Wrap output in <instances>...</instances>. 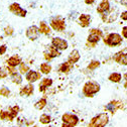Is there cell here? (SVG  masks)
I'll return each mask as SVG.
<instances>
[{"instance_id": "e575fe53", "label": "cell", "mask_w": 127, "mask_h": 127, "mask_svg": "<svg viewBox=\"0 0 127 127\" xmlns=\"http://www.w3.org/2000/svg\"><path fill=\"white\" fill-rule=\"evenodd\" d=\"M6 51H7V47H6V45H5V44L0 45V56L4 55V54L6 53Z\"/></svg>"}, {"instance_id": "ba28073f", "label": "cell", "mask_w": 127, "mask_h": 127, "mask_svg": "<svg viewBox=\"0 0 127 127\" xmlns=\"http://www.w3.org/2000/svg\"><path fill=\"white\" fill-rule=\"evenodd\" d=\"M9 10L13 14L17 15V16H20V17H25L26 16V13H27L26 10L23 9V8H21L18 3H12L9 6Z\"/></svg>"}, {"instance_id": "ac0fdd59", "label": "cell", "mask_w": 127, "mask_h": 127, "mask_svg": "<svg viewBox=\"0 0 127 127\" xmlns=\"http://www.w3.org/2000/svg\"><path fill=\"white\" fill-rule=\"evenodd\" d=\"M53 85V80L49 78H44L42 79V81L39 84V92H44L49 87Z\"/></svg>"}, {"instance_id": "d4e9b609", "label": "cell", "mask_w": 127, "mask_h": 127, "mask_svg": "<svg viewBox=\"0 0 127 127\" xmlns=\"http://www.w3.org/2000/svg\"><path fill=\"white\" fill-rule=\"evenodd\" d=\"M52 71V66L50 65V64H47V63H43L40 65V72L44 75H47L49 73H51Z\"/></svg>"}, {"instance_id": "ffe728a7", "label": "cell", "mask_w": 127, "mask_h": 127, "mask_svg": "<svg viewBox=\"0 0 127 127\" xmlns=\"http://www.w3.org/2000/svg\"><path fill=\"white\" fill-rule=\"evenodd\" d=\"M80 60V53H79L77 50H73L69 56V59H68V62H70L71 64H76L77 62H79Z\"/></svg>"}, {"instance_id": "603a6c76", "label": "cell", "mask_w": 127, "mask_h": 127, "mask_svg": "<svg viewBox=\"0 0 127 127\" xmlns=\"http://www.w3.org/2000/svg\"><path fill=\"white\" fill-rule=\"evenodd\" d=\"M47 55H49L52 59H54V58L60 57V56H61V53H60V51H59L58 49H56L54 45H51V46L49 47V51H47Z\"/></svg>"}, {"instance_id": "f546056e", "label": "cell", "mask_w": 127, "mask_h": 127, "mask_svg": "<svg viewBox=\"0 0 127 127\" xmlns=\"http://www.w3.org/2000/svg\"><path fill=\"white\" fill-rule=\"evenodd\" d=\"M100 62L99 61H92L90 64H89V66H88V69L89 70H96L97 68L100 67Z\"/></svg>"}, {"instance_id": "b9f144b4", "label": "cell", "mask_w": 127, "mask_h": 127, "mask_svg": "<svg viewBox=\"0 0 127 127\" xmlns=\"http://www.w3.org/2000/svg\"><path fill=\"white\" fill-rule=\"evenodd\" d=\"M124 88H126V89H127V81L124 83Z\"/></svg>"}, {"instance_id": "7a4b0ae2", "label": "cell", "mask_w": 127, "mask_h": 127, "mask_svg": "<svg viewBox=\"0 0 127 127\" xmlns=\"http://www.w3.org/2000/svg\"><path fill=\"white\" fill-rule=\"evenodd\" d=\"M109 122V116L107 113H100L99 115L92 118L89 127H105Z\"/></svg>"}, {"instance_id": "8992f818", "label": "cell", "mask_w": 127, "mask_h": 127, "mask_svg": "<svg viewBox=\"0 0 127 127\" xmlns=\"http://www.w3.org/2000/svg\"><path fill=\"white\" fill-rule=\"evenodd\" d=\"M51 26L56 31L62 32V31H64V30L66 29L65 19H63L62 17H54V18L51 19Z\"/></svg>"}, {"instance_id": "83f0119b", "label": "cell", "mask_w": 127, "mask_h": 127, "mask_svg": "<svg viewBox=\"0 0 127 127\" xmlns=\"http://www.w3.org/2000/svg\"><path fill=\"white\" fill-rule=\"evenodd\" d=\"M46 104H47V101H46V99L45 98H42V99H40V100H38L35 104H34V107L37 109V110H42L45 106H46Z\"/></svg>"}, {"instance_id": "d6a6232c", "label": "cell", "mask_w": 127, "mask_h": 127, "mask_svg": "<svg viewBox=\"0 0 127 127\" xmlns=\"http://www.w3.org/2000/svg\"><path fill=\"white\" fill-rule=\"evenodd\" d=\"M13 28L11 27V26H6L5 28H4V33H5V35H7V36H10V35H12L13 34Z\"/></svg>"}, {"instance_id": "52a82bcc", "label": "cell", "mask_w": 127, "mask_h": 127, "mask_svg": "<svg viewBox=\"0 0 127 127\" xmlns=\"http://www.w3.org/2000/svg\"><path fill=\"white\" fill-rule=\"evenodd\" d=\"M52 45H54L56 49H58L59 51H65L68 49V41L66 39H63L61 37H55L52 40Z\"/></svg>"}, {"instance_id": "6da1fadb", "label": "cell", "mask_w": 127, "mask_h": 127, "mask_svg": "<svg viewBox=\"0 0 127 127\" xmlns=\"http://www.w3.org/2000/svg\"><path fill=\"white\" fill-rule=\"evenodd\" d=\"M99 91H100V84L94 81L87 82L83 87V94L86 97H93Z\"/></svg>"}, {"instance_id": "9a60e30c", "label": "cell", "mask_w": 127, "mask_h": 127, "mask_svg": "<svg viewBox=\"0 0 127 127\" xmlns=\"http://www.w3.org/2000/svg\"><path fill=\"white\" fill-rule=\"evenodd\" d=\"M21 64V58L19 56H11L8 60H7V65L8 67H11V68H15L16 66H19Z\"/></svg>"}, {"instance_id": "484cf974", "label": "cell", "mask_w": 127, "mask_h": 127, "mask_svg": "<svg viewBox=\"0 0 127 127\" xmlns=\"http://www.w3.org/2000/svg\"><path fill=\"white\" fill-rule=\"evenodd\" d=\"M0 119L3 121H13L9 114V111H0Z\"/></svg>"}, {"instance_id": "5bb4252c", "label": "cell", "mask_w": 127, "mask_h": 127, "mask_svg": "<svg viewBox=\"0 0 127 127\" xmlns=\"http://www.w3.org/2000/svg\"><path fill=\"white\" fill-rule=\"evenodd\" d=\"M114 61L117 62L120 65L127 66V54H124L123 52H119L115 54L114 56Z\"/></svg>"}, {"instance_id": "4fadbf2b", "label": "cell", "mask_w": 127, "mask_h": 127, "mask_svg": "<svg viewBox=\"0 0 127 127\" xmlns=\"http://www.w3.org/2000/svg\"><path fill=\"white\" fill-rule=\"evenodd\" d=\"M41 77V75L38 73V72H35V71H28L26 73V80L29 82V83H34L36 82L37 80H39Z\"/></svg>"}, {"instance_id": "7bdbcfd3", "label": "cell", "mask_w": 127, "mask_h": 127, "mask_svg": "<svg viewBox=\"0 0 127 127\" xmlns=\"http://www.w3.org/2000/svg\"><path fill=\"white\" fill-rule=\"evenodd\" d=\"M124 78H125V80H126V81H127V73H126V74H125V75H124Z\"/></svg>"}, {"instance_id": "f35d334b", "label": "cell", "mask_w": 127, "mask_h": 127, "mask_svg": "<svg viewBox=\"0 0 127 127\" xmlns=\"http://www.w3.org/2000/svg\"><path fill=\"white\" fill-rule=\"evenodd\" d=\"M62 127H75V126H73V125H71V124H68V123H65V122H64L63 125H62Z\"/></svg>"}, {"instance_id": "8d00e7d4", "label": "cell", "mask_w": 127, "mask_h": 127, "mask_svg": "<svg viewBox=\"0 0 127 127\" xmlns=\"http://www.w3.org/2000/svg\"><path fill=\"white\" fill-rule=\"evenodd\" d=\"M121 18L123 20H127V11H124L121 13Z\"/></svg>"}, {"instance_id": "4dcf8cb0", "label": "cell", "mask_w": 127, "mask_h": 127, "mask_svg": "<svg viewBox=\"0 0 127 127\" xmlns=\"http://www.w3.org/2000/svg\"><path fill=\"white\" fill-rule=\"evenodd\" d=\"M28 71H29V67L27 65H25L24 63L21 62V64L19 65V72H20V74H26Z\"/></svg>"}, {"instance_id": "7402d4cb", "label": "cell", "mask_w": 127, "mask_h": 127, "mask_svg": "<svg viewBox=\"0 0 127 127\" xmlns=\"http://www.w3.org/2000/svg\"><path fill=\"white\" fill-rule=\"evenodd\" d=\"M11 81L12 83L14 84H16V85H19L22 83V77L19 73H16V72H14L11 74Z\"/></svg>"}, {"instance_id": "ee69618b", "label": "cell", "mask_w": 127, "mask_h": 127, "mask_svg": "<svg viewBox=\"0 0 127 127\" xmlns=\"http://www.w3.org/2000/svg\"><path fill=\"white\" fill-rule=\"evenodd\" d=\"M33 127H36V126H33Z\"/></svg>"}, {"instance_id": "74e56055", "label": "cell", "mask_w": 127, "mask_h": 127, "mask_svg": "<svg viewBox=\"0 0 127 127\" xmlns=\"http://www.w3.org/2000/svg\"><path fill=\"white\" fill-rule=\"evenodd\" d=\"M95 1H96V0H85V3L90 5V4H93Z\"/></svg>"}, {"instance_id": "e0dca14e", "label": "cell", "mask_w": 127, "mask_h": 127, "mask_svg": "<svg viewBox=\"0 0 127 127\" xmlns=\"http://www.w3.org/2000/svg\"><path fill=\"white\" fill-rule=\"evenodd\" d=\"M91 21V16L89 14H82L80 17H79V24L82 27H88Z\"/></svg>"}, {"instance_id": "f1b7e54d", "label": "cell", "mask_w": 127, "mask_h": 127, "mask_svg": "<svg viewBox=\"0 0 127 127\" xmlns=\"http://www.w3.org/2000/svg\"><path fill=\"white\" fill-rule=\"evenodd\" d=\"M51 121H52V117H51L49 114H42V115H40V117H39V122L42 123V124H44V125L50 124Z\"/></svg>"}, {"instance_id": "8fae6325", "label": "cell", "mask_w": 127, "mask_h": 127, "mask_svg": "<svg viewBox=\"0 0 127 127\" xmlns=\"http://www.w3.org/2000/svg\"><path fill=\"white\" fill-rule=\"evenodd\" d=\"M63 121L65 123H68V124H71L73 126H76L78 123H79V118L78 116L74 115V114H70V113H66L64 114L63 117H62Z\"/></svg>"}, {"instance_id": "d590c367", "label": "cell", "mask_w": 127, "mask_h": 127, "mask_svg": "<svg viewBox=\"0 0 127 127\" xmlns=\"http://www.w3.org/2000/svg\"><path fill=\"white\" fill-rule=\"evenodd\" d=\"M122 34H123V36L127 39V26H124V27H123V29H122Z\"/></svg>"}, {"instance_id": "60d3db41", "label": "cell", "mask_w": 127, "mask_h": 127, "mask_svg": "<svg viewBox=\"0 0 127 127\" xmlns=\"http://www.w3.org/2000/svg\"><path fill=\"white\" fill-rule=\"evenodd\" d=\"M121 3H122V4H127V0H122Z\"/></svg>"}, {"instance_id": "1f68e13d", "label": "cell", "mask_w": 127, "mask_h": 127, "mask_svg": "<svg viewBox=\"0 0 127 127\" xmlns=\"http://www.w3.org/2000/svg\"><path fill=\"white\" fill-rule=\"evenodd\" d=\"M10 95V90L6 87H2L0 89V96H3V97H9Z\"/></svg>"}, {"instance_id": "d6986e66", "label": "cell", "mask_w": 127, "mask_h": 127, "mask_svg": "<svg viewBox=\"0 0 127 127\" xmlns=\"http://www.w3.org/2000/svg\"><path fill=\"white\" fill-rule=\"evenodd\" d=\"M110 9V4L108 0H102V2L99 4V6L97 7V12L100 14L105 13L106 11H108Z\"/></svg>"}, {"instance_id": "ab89813d", "label": "cell", "mask_w": 127, "mask_h": 127, "mask_svg": "<svg viewBox=\"0 0 127 127\" xmlns=\"http://www.w3.org/2000/svg\"><path fill=\"white\" fill-rule=\"evenodd\" d=\"M44 59H45V60H49V61L52 60V58H51L49 55H47V53H44Z\"/></svg>"}, {"instance_id": "44dd1931", "label": "cell", "mask_w": 127, "mask_h": 127, "mask_svg": "<svg viewBox=\"0 0 127 127\" xmlns=\"http://www.w3.org/2000/svg\"><path fill=\"white\" fill-rule=\"evenodd\" d=\"M39 32L42 33V34H45V35H49L51 33V28L49 27V25H47L44 21H41L40 24H39Z\"/></svg>"}, {"instance_id": "5b68a950", "label": "cell", "mask_w": 127, "mask_h": 127, "mask_svg": "<svg viewBox=\"0 0 127 127\" xmlns=\"http://www.w3.org/2000/svg\"><path fill=\"white\" fill-rule=\"evenodd\" d=\"M117 17H118V11L116 9H111V8L101 15L102 20L106 23H111V22L115 21L117 19Z\"/></svg>"}, {"instance_id": "836d02e7", "label": "cell", "mask_w": 127, "mask_h": 127, "mask_svg": "<svg viewBox=\"0 0 127 127\" xmlns=\"http://www.w3.org/2000/svg\"><path fill=\"white\" fill-rule=\"evenodd\" d=\"M7 77V72H5L1 67H0V79H5Z\"/></svg>"}, {"instance_id": "9c48e42d", "label": "cell", "mask_w": 127, "mask_h": 127, "mask_svg": "<svg viewBox=\"0 0 127 127\" xmlns=\"http://www.w3.org/2000/svg\"><path fill=\"white\" fill-rule=\"evenodd\" d=\"M39 28L35 25H31L26 29V36L28 39L30 40H35L37 39L38 35H39Z\"/></svg>"}, {"instance_id": "30bf717a", "label": "cell", "mask_w": 127, "mask_h": 127, "mask_svg": "<svg viewBox=\"0 0 127 127\" xmlns=\"http://www.w3.org/2000/svg\"><path fill=\"white\" fill-rule=\"evenodd\" d=\"M123 108V103L121 101H117V100H114V101H111L110 103H108L105 107L106 110L110 111L112 114H115V112L118 110V109H121Z\"/></svg>"}, {"instance_id": "7c38bea8", "label": "cell", "mask_w": 127, "mask_h": 127, "mask_svg": "<svg viewBox=\"0 0 127 127\" xmlns=\"http://www.w3.org/2000/svg\"><path fill=\"white\" fill-rule=\"evenodd\" d=\"M34 91V87L31 85V84H28V85H25L24 87H22L19 91V95L21 97H29L30 95H32Z\"/></svg>"}, {"instance_id": "f6af8a7d", "label": "cell", "mask_w": 127, "mask_h": 127, "mask_svg": "<svg viewBox=\"0 0 127 127\" xmlns=\"http://www.w3.org/2000/svg\"><path fill=\"white\" fill-rule=\"evenodd\" d=\"M120 1H122V0H120Z\"/></svg>"}, {"instance_id": "cb8c5ba5", "label": "cell", "mask_w": 127, "mask_h": 127, "mask_svg": "<svg viewBox=\"0 0 127 127\" xmlns=\"http://www.w3.org/2000/svg\"><path fill=\"white\" fill-rule=\"evenodd\" d=\"M121 78H122L121 74H119V73H112L109 76V81L113 82V83H119L121 81Z\"/></svg>"}, {"instance_id": "3957f363", "label": "cell", "mask_w": 127, "mask_h": 127, "mask_svg": "<svg viewBox=\"0 0 127 127\" xmlns=\"http://www.w3.org/2000/svg\"><path fill=\"white\" fill-rule=\"evenodd\" d=\"M103 36V32L100 29H96V28H93L90 30V34L87 38L88 43H90L92 45V47H94L96 45V43L99 42L100 38Z\"/></svg>"}, {"instance_id": "2e32d148", "label": "cell", "mask_w": 127, "mask_h": 127, "mask_svg": "<svg viewBox=\"0 0 127 127\" xmlns=\"http://www.w3.org/2000/svg\"><path fill=\"white\" fill-rule=\"evenodd\" d=\"M74 68V65L71 64L70 62H66V63H63L62 65L59 68V72L64 73V74H69Z\"/></svg>"}, {"instance_id": "277c9868", "label": "cell", "mask_w": 127, "mask_h": 127, "mask_svg": "<svg viewBox=\"0 0 127 127\" xmlns=\"http://www.w3.org/2000/svg\"><path fill=\"white\" fill-rule=\"evenodd\" d=\"M104 42L109 45V46H117L119 44H121L122 42V37L120 34L114 32V33H110L108 34L106 37H104Z\"/></svg>"}, {"instance_id": "4316f807", "label": "cell", "mask_w": 127, "mask_h": 127, "mask_svg": "<svg viewBox=\"0 0 127 127\" xmlns=\"http://www.w3.org/2000/svg\"><path fill=\"white\" fill-rule=\"evenodd\" d=\"M9 114H10V116H11V118L12 119H14L15 117L17 116V114H18V112H19V107L17 106V105H15V106H12V107H10L9 108Z\"/></svg>"}]
</instances>
